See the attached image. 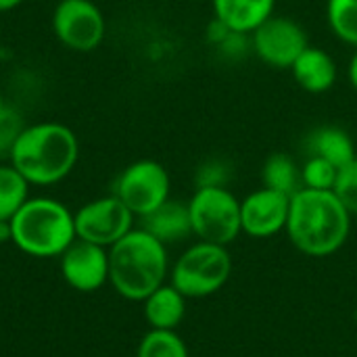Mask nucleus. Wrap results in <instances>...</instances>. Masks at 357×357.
Returning a JSON list of instances; mask_svg holds the SVG:
<instances>
[{
	"instance_id": "f257e3e1",
	"label": "nucleus",
	"mask_w": 357,
	"mask_h": 357,
	"mask_svg": "<svg viewBox=\"0 0 357 357\" xmlns=\"http://www.w3.org/2000/svg\"><path fill=\"white\" fill-rule=\"evenodd\" d=\"M351 213L333 190L301 188L291 197L284 232L310 257H328L349 238Z\"/></svg>"
},
{
	"instance_id": "f03ea898",
	"label": "nucleus",
	"mask_w": 357,
	"mask_h": 357,
	"mask_svg": "<svg viewBox=\"0 0 357 357\" xmlns=\"http://www.w3.org/2000/svg\"><path fill=\"white\" fill-rule=\"evenodd\" d=\"M77 157L79 142L71 128L40 121L23 128L8 161L31 186H52L73 172Z\"/></svg>"
},
{
	"instance_id": "7ed1b4c3",
	"label": "nucleus",
	"mask_w": 357,
	"mask_h": 357,
	"mask_svg": "<svg viewBox=\"0 0 357 357\" xmlns=\"http://www.w3.org/2000/svg\"><path fill=\"white\" fill-rule=\"evenodd\" d=\"M167 276V251L146 230H130L109 251V280L130 301H144Z\"/></svg>"
},
{
	"instance_id": "20e7f679",
	"label": "nucleus",
	"mask_w": 357,
	"mask_h": 357,
	"mask_svg": "<svg viewBox=\"0 0 357 357\" xmlns=\"http://www.w3.org/2000/svg\"><path fill=\"white\" fill-rule=\"evenodd\" d=\"M10 228L13 243L33 257L63 255L75 238L73 213L63 203L46 197L27 199L13 215Z\"/></svg>"
},
{
	"instance_id": "39448f33",
	"label": "nucleus",
	"mask_w": 357,
	"mask_h": 357,
	"mask_svg": "<svg viewBox=\"0 0 357 357\" xmlns=\"http://www.w3.org/2000/svg\"><path fill=\"white\" fill-rule=\"evenodd\" d=\"M232 274V257L226 247L197 243L188 247L172 270V284L186 299H203L218 293Z\"/></svg>"
},
{
	"instance_id": "423d86ee",
	"label": "nucleus",
	"mask_w": 357,
	"mask_h": 357,
	"mask_svg": "<svg viewBox=\"0 0 357 357\" xmlns=\"http://www.w3.org/2000/svg\"><path fill=\"white\" fill-rule=\"evenodd\" d=\"M192 234L203 243L228 247L243 232L241 228V201L228 186L197 188L188 201Z\"/></svg>"
},
{
	"instance_id": "0eeeda50",
	"label": "nucleus",
	"mask_w": 357,
	"mask_h": 357,
	"mask_svg": "<svg viewBox=\"0 0 357 357\" xmlns=\"http://www.w3.org/2000/svg\"><path fill=\"white\" fill-rule=\"evenodd\" d=\"M169 174L153 159H140L130 163L115 180L113 195L138 218L155 211L169 199Z\"/></svg>"
},
{
	"instance_id": "6e6552de",
	"label": "nucleus",
	"mask_w": 357,
	"mask_h": 357,
	"mask_svg": "<svg viewBox=\"0 0 357 357\" xmlns=\"http://www.w3.org/2000/svg\"><path fill=\"white\" fill-rule=\"evenodd\" d=\"M52 31L65 48L92 52L102 44L107 23L92 0H59L52 10Z\"/></svg>"
},
{
	"instance_id": "1a4fd4ad",
	"label": "nucleus",
	"mask_w": 357,
	"mask_h": 357,
	"mask_svg": "<svg viewBox=\"0 0 357 357\" xmlns=\"http://www.w3.org/2000/svg\"><path fill=\"white\" fill-rule=\"evenodd\" d=\"M134 213L115 197H102L86 203L75 215V236L98 247H113L134 224Z\"/></svg>"
},
{
	"instance_id": "9d476101",
	"label": "nucleus",
	"mask_w": 357,
	"mask_h": 357,
	"mask_svg": "<svg viewBox=\"0 0 357 357\" xmlns=\"http://www.w3.org/2000/svg\"><path fill=\"white\" fill-rule=\"evenodd\" d=\"M307 46V31L291 17L272 15L251 33V48L255 54L276 69H291Z\"/></svg>"
},
{
	"instance_id": "9b49d317",
	"label": "nucleus",
	"mask_w": 357,
	"mask_h": 357,
	"mask_svg": "<svg viewBox=\"0 0 357 357\" xmlns=\"http://www.w3.org/2000/svg\"><path fill=\"white\" fill-rule=\"evenodd\" d=\"M291 197L268 186L253 190L241 201V228L253 238H270L287 228Z\"/></svg>"
},
{
	"instance_id": "f8f14e48",
	"label": "nucleus",
	"mask_w": 357,
	"mask_h": 357,
	"mask_svg": "<svg viewBox=\"0 0 357 357\" xmlns=\"http://www.w3.org/2000/svg\"><path fill=\"white\" fill-rule=\"evenodd\" d=\"M65 280L82 293H92L109 280V253L94 243H71L61 255Z\"/></svg>"
},
{
	"instance_id": "ddd939ff",
	"label": "nucleus",
	"mask_w": 357,
	"mask_h": 357,
	"mask_svg": "<svg viewBox=\"0 0 357 357\" xmlns=\"http://www.w3.org/2000/svg\"><path fill=\"white\" fill-rule=\"evenodd\" d=\"M291 71L295 82L305 92L312 94L328 92L337 84V75H339L335 59L318 46H307L293 63Z\"/></svg>"
},
{
	"instance_id": "4468645a",
	"label": "nucleus",
	"mask_w": 357,
	"mask_h": 357,
	"mask_svg": "<svg viewBox=\"0 0 357 357\" xmlns=\"http://www.w3.org/2000/svg\"><path fill=\"white\" fill-rule=\"evenodd\" d=\"M140 222H142L140 228L146 230L149 234H153L163 245L184 241L192 234L188 203L172 201V199H167L155 211L140 218Z\"/></svg>"
},
{
	"instance_id": "2eb2a0df",
	"label": "nucleus",
	"mask_w": 357,
	"mask_h": 357,
	"mask_svg": "<svg viewBox=\"0 0 357 357\" xmlns=\"http://www.w3.org/2000/svg\"><path fill=\"white\" fill-rule=\"evenodd\" d=\"M274 6L276 0H213V19L234 31L253 33L274 15Z\"/></svg>"
},
{
	"instance_id": "dca6fc26",
	"label": "nucleus",
	"mask_w": 357,
	"mask_h": 357,
	"mask_svg": "<svg viewBox=\"0 0 357 357\" xmlns=\"http://www.w3.org/2000/svg\"><path fill=\"white\" fill-rule=\"evenodd\" d=\"M184 314L186 297L174 284H161L144 299V318L151 328L176 331V326L184 320Z\"/></svg>"
},
{
	"instance_id": "f3484780",
	"label": "nucleus",
	"mask_w": 357,
	"mask_h": 357,
	"mask_svg": "<svg viewBox=\"0 0 357 357\" xmlns=\"http://www.w3.org/2000/svg\"><path fill=\"white\" fill-rule=\"evenodd\" d=\"M307 155L322 157L328 163H333L337 169L345 167L349 161H354L357 157L351 136L345 130L335 128V126L318 128L307 136Z\"/></svg>"
},
{
	"instance_id": "a211bd4d",
	"label": "nucleus",
	"mask_w": 357,
	"mask_h": 357,
	"mask_svg": "<svg viewBox=\"0 0 357 357\" xmlns=\"http://www.w3.org/2000/svg\"><path fill=\"white\" fill-rule=\"evenodd\" d=\"M261 180H264V186L284 192L289 197H293L295 192L303 188L301 167H297V163L284 153H274L268 157V161L264 163Z\"/></svg>"
},
{
	"instance_id": "6ab92c4d",
	"label": "nucleus",
	"mask_w": 357,
	"mask_h": 357,
	"mask_svg": "<svg viewBox=\"0 0 357 357\" xmlns=\"http://www.w3.org/2000/svg\"><path fill=\"white\" fill-rule=\"evenodd\" d=\"M29 186L31 184L13 165H0V220H13L29 199Z\"/></svg>"
},
{
	"instance_id": "aec40b11",
	"label": "nucleus",
	"mask_w": 357,
	"mask_h": 357,
	"mask_svg": "<svg viewBox=\"0 0 357 357\" xmlns=\"http://www.w3.org/2000/svg\"><path fill=\"white\" fill-rule=\"evenodd\" d=\"M326 17L335 36L357 48V0H328Z\"/></svg>"
},
{
	"instance_id": "412c9836",
	"label": "nucleus",
	"mask_w": 357,
	"mask_h": 357,
	"mask_svg": "<svg viewBox=\"0 0 357 357\" xmlns=\"http://www.w3.org/2000/svg\"><path fill=\"white\" fill-rule=\"evenodd\" d=\"M138 357H188V349L176 331L153 328L140 341Z\"/></svg>"
},
{
	"instance_id": "4be33fe9",
	"label": "nucleus",
	"mask_w": 357,
	"mask_h": 357,
	"mask_svg": "<svg viewBox=\"0 0 357 357\" xmlns=\"http://www.w3.org/2000/svg\"><path fill=\"white\" fill-rule=\"evenodd\" d=\"M339 169L328 163L322 157L310 155L307 161L301 167V182L303 188H314V190H333L337 182Z\"/></svg>"
},
{
	"instance_id": "5701e85b",
	"label": "nucleus",
	"mask_w": 357,
	"mask_h": 357,
	"mask_svg": "<svg viewBox=\"0 0 357 357\" xmlns=\"http://www.w3.org/2000/svg\"><path fill=\"white\" fill-rule=\"evenodd\" d=\"M333 192L341 199L351 215H357V157L339 169Z\"/></svg>"
},
{
	"instance_id": "b1692460",
	"label": "nucleus",
	"mask_w": 357,
	"mask_h": 357,
	"mask_svg": "<svg viewBox=\"0 0 357 357\" xmlns=\"http://www.w3.org/2000/svg\"><path fill=\"white\" fill-rule=\"evenodd\" d=\"M23 128H25V123H23L21 113L6 105V109L0 115V159L10 157V151H13L19 134L23 132Z\"/></svg>"
},
{
	"instance_id": "393cba45",
	"label": "nucleus",
	"mask_w": 357,
	"mask_h": 357,
	"mask_svg": "<svg viewBox=\"0 0 357 357\" xmlns=\"http://www.w3.org/2000/svg\"><path fill=\"white\" fill-rule=\"evenodd\" d=\"M197 188L205 186H228L230 182V165L220 159H209L197 169Z\"/></svg>"
},
{
	"instance_id": "a878e982",
	"label": "nucleus",
	"mask_w": 357,
	"mask_h": 357,
	"mask_svg": "<svg viewBox=\"0 0 357 357\" xmlns=\"http://www.w3.org/2000/svg\"><path fill=\"white\" fill-rule=\"evenodd\" d=\"M13 241V228L8 220H0V245Z\"/></svg>"
},
{
	"instance_id": "bb28decb",
	"label": "nucleus",
	"mask_w": 357,
	"mask_h": 357,
	"mask_svg": "<svg viewBox=\"0 0 357 357\" xmlns=\"http://www.w3.org/2000/svg\"><path fill=\"white\" fill-rule=\"evenodd\" d=\"M347 75H349V84L357 90V48L349 61V67H347Z\"/></svg>"
},
{
	"instance_id": "cd10ccee",
	"label": "nucleus",
	"mask_w": 357,
	"mask_h": 357,
	"mask_svg": "<svg viewBox=\"0 0 357 357\" xmlns=\"http://www.w3.org/2000/svg\"><path fill=\"white\" fill-rule=\"evenodd\" d=\"M23 0H0V13H8L13 8H17Z\"/></svg>"
},
{
	"instance_id": "c85d7f7f",
	"label": "nucleus",
	"mask_w": 357,
	"mask_h": 357,
	"mask_svg": "<svg viewBox=\"0 0 357 357\" xmlns=\"http://www.w3.org/2000/svg\"><path fill=\"white\" fill-rule=\"evenodd\" d=\"M4 109H6V100H4V96H2V92H0V115H2Z\"/></svg>"
}]
</instances>
